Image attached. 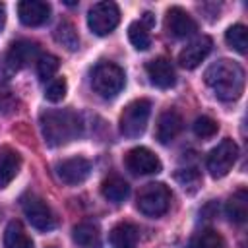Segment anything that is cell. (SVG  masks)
I'll return each instance as SVG.
<instances>
[{
    "instance_id": "11",
    "label": "cell",
    "mask_w": 248,
    "mask_h": 248,
    "mask_svg": "<svg viewBox=\"0 0 248 248\" xmlns=\"http://www.w3.org/2000/svg\"><path fill=\"white\" fill-rule=\"evenodd\" d=\"M39 56H41V48L35 41L19 39V41L10 45V50L6 54V62L12 70H21V68L29 66L31 62L39 60Z\"/></svg>"
},
{
    "instance_id": "10",
    "label": "cell",
    "mask_w": 248,
    "mask_h": 248,
    "mask_svg": "<svg viewBox=\"0 0 248 248\" xmlns=\"http://www.w3.org/2000/svg\"><path fill=\"white\" fill-rule=\"evenodd\" d=\"M165 29L176 39H186L198 31V23L194 21V17L186 10H182L180 6H172L167 10Z\"/></svg>"
},
{
    "instance_id": "5",
    "label": "cell",
    "mask_w": 248,
    "mask_h": 248,
    "mask_svg": "<svg viewBox=\"0 0 248 248\" xmlns=\"http://www.w3.org/2000/svg\"><path fill=\"white\" fill-rule=\"evenodd\" d=\"M151 114V103L147 99H136L120 114V134L126 138H138L145 132Z\"/></svg>"
},
{
    "instance_id": "31",
    "label": "cell",
    "mask_w": 248,
    "mask_h": 248,
    "mask_svg": "<svg viewBox=\"0 0 248 248\" xmlns=\"http://www.w3.org/2000/svg\"><path fill=\"white\" fill-rule=\"evenodd\" d=\"M14 107H16L14 91L8 85H0V112L2 114H8V112L14 110Z\"/></svg>"
},
{
    "instance_id": "8",
    "label": "cell",
    "mask_w": 248,
    "mask_h": 248,
    "mask_svg": "<svg viewBox=\"0 0 248 248\" xmlns=\"http://www.w3.org/2000/svg\"><path fill=\"white\" fill-rule=\"evenodd\" d=\"M21 209H23V215L27 217V221L31 223V227H35L37 231L46 232V231L54 229V225H56L54 213L43 198H39L35 194L23 196L21 198Z\"/></svg>"
},
{
    "instance_id": "22",
    "label": "cell",
    "mask_w": 248,
    "mask_h": 248,
    "mask_svg": "<svg viewBox=\"0 0 248 248\" xmlns=\"http://www.w3.org/2000/svg\"><path fill=\"white\" fill-rule=\"evenodd\" d=\"M4 248H33V240L19 221L8 223L4 231Z\"/></svg>"
},
{
    "instance_id": "28",
    "label": "cell",
    "mask_w": 248,
    "mask_h": 248,
    "mask_svg": "<svg viewBox=\"0 0 248 248\" xmlns=\"http://www.w3.org/2000/svg\"><path fill=\"white\" fill-rule=\"evenodd\" d=\"M66 91H68V83L64 78H52L48 83H46V89H45V99L50 101V103H58L66 97Z\"/></svg>"
},
{
    "instance_id": "12",
    "label": "cell",
    "mask_w": 248,
    "mask_h": 248,
    "mask_svg": "<svg viewBox=\"0 0 248 248\" xmlns=\"http://www.w3.org/2000/svg\"><path fill=\"white\" fill-rule=\"evenodd\" d=\"M91 172V163L85 157H70L56 165V176L70 186L81 184Z\"/></svg>"
},
{
    "instance_id": "29",
    "label": "cell",
    "mask_w": 248,
    "mask_h": 248,
    "mask_svg": "<svg viewBox=\"0 0 248 248\" xmlns=\"http://www.w3.org/2000/svg\"><path fill=\"white\" fill-rule=\"evenodd\" d=\"M174 178L184 190H190V192H194L200 184V172L196 169H180L174 172Z\"/></svg>"
},
{
    "instance_id": "4",
    "label": "cell",
    "mask_w": 248,
    "mask_h": 248,
    "mask_svg": "<svg viewBox=\"0 0 248 248\" xmlns=\"http://www.w3.org/2000/svg\"><path fill=\"white\" fill-rule=\"evenodd\" d=\"M172 194L163 182H149L138 194V209L147 217H161L170 207Z\"/></svg>"
},
{
    "instance_id": "17",
    "label": "cell",
    "mask_w": 248,
    "mask_h": 248,
    "mask_svg": "<svg viewBox=\"0 0 248 248\" xmlns=\"http://www.w3.org/2000/svg\"><path fill=\"white\" fill-rule=\"evenodd\" d=\"M21 167V157L17 151L10 147L0 149V188H6L19 172Z\"/></svg>"
},
{
    "instance_id": "23",
    "label": "cell",
    "mask_w": 248,
    "mask_h": 248,
    "mask_svg": "<svg viewBox=\"0 0 248 248\" xmlns=\"http://www.w3.org/2000/svg\"><path fill=\"white\" fill-rule=\"evenodd\" d=\"M223 236L213 231V229H202L198 231L190 242H188V248H223Z\"/></svg>"
},
{
    "instance_id": "2",
    "label": "cell",
    "mask_w": 248,
    "mask_h": 248,
    "mask_svg": "<svg viewBox=\"0 0 248 248\" xmlns=\"http://www.w3.org/2000/svg\"><path fill=\"white\" fill-rule=\"evenodd\" d=\"M203 79L211 87L213 95L225 103L236 101L244 91V70L229 58L213 62L205 70Z\"/></svg>"
},
{
    "instance_id": "18",
    "label": "cell",
    "mask_w": 248,
    "mask_h": 248,
    "mask_svg": "<svg viewBox=\"0 0 248 248\" xmlns=\"http://www.w3.org/2000/svg\"><path fill=\"white\" fill-rule=\"evenodd\" d=\"M138 229L132 223H118L110 231V248H136Z\"/></svg>"
},
{
    "instance_id": "13",
    "label": "cell",
    "mask_w": 248,
    "mask_h": 248,
    "mask_svg": "<svg viewBox=\"0 0 248 248\" xmlns=\"http://www.w3.org/2000/svg\"><path fill=\"white\" fill-rule=\"evenodd\" d=\"M211 46H213V43H211V39L205 37V35L194 39L192 43H188V45L180 50V54H178L180 66L186 68V70H194L196 66H200V64L205 60V56L211 52Z\"/></svg>"
},
{
    "instance_id": "25",
    "label": "cell",
    "mask_w": 248,
    "mask_h": 248,
    "mask_svg": "<svg viewBox=\"0 0 248 248\" xmlns=\"http://www.w3.org/2000/svg\"><path fill=\"white\" fill-rule=\"evenodd\" d=\"M225 41L231 48H234L236 52L244 54L246 52V46H248V33H246V27L242 23H236V25H231L225 33Z\"/></svg>"
},
{
    "instance_id": "6",
    "label": "cell",
    "mask_w": 248,
    "mask_h": 248,
    "mask_svg": "<svg viewBox=\"0 0 248 248\" xmlns=\"http://www.w3.org/2000/svg\"><path fill=\"white\" fill-rule=\"evenodd\" d=\"M118 23H120V10L114 2H108V0L93 4L87 14V25L99 37L112 33Z\"/></svg>"
},
{
    "instance_id": "9",
    "label": "cell",
    "mask_w": 248,
    "mask_h": 248,
    "mask_svg": "<svg viewBox=\"0 0 248 248\" xmlns=\"http://www.w3.org/2000/svg\"><path fill=\"white\" fill-rule=\"evenodd\" d=\"M124 163L128 170H132L134 174H155V172H161V167H163L159 157L147 147L130 149L124 157Z\"/></svg>"
},
{
    "instance_id": "32",
    "label": "cell",
    "mask_w": 248,
    "mask_h": 248,
    "mask_svg": "<svg viewBox=\"0 0 248 248\" xmlns=\"http://www.w3.org/2000/svg\"><path fill=\"white\" fill-rule=\"evenodd\" d=\"M4 25H6V8H4V4H0V33L4 29Z\"/></svg>"
},
{
    "instance_id": "7",
    "label": "cell",
    "mask_w": 248,
    "mask_h": 248,
    "mask_svg": "<svg viewBox=\"0 0 248 248\" xmlns=\"http://www.w3.org/2000/svg\"><path fill=\"white\" fill-rule=\"evenodd\" d=\"M236 157H238V145L231 138H225L207 155V170H209V174L213 178H223L225 174H229V170L236 163Z\"/></svg>"
},
{
    "instance_id": "19",
    "label": "cell",
    "mask_w": 248,
    "mask_h": 248,
    "mask_svg": "<svg viewBox=\"0 0 248 248\" xmlns=\"http://www.w3.org/2000/svg\"><path fill=\"white\" fill-rule=\"evenodd\" d=\"M72 238L81 248H99L101 246V232L99 227L93 223H79L72 231Z\"/></svg>"
},
{
    "instance_id": "27",
    "label": "cell",
    "mask_w": 248,
    "mask_h": 248,
    "mask_svg": "<svg viewBox=\"0 0 248 248\" xmlns=\"http://www.w3.org/2000/svg\"><path fill=\"white\" fill-rule=\"evenodd\" d=\"M58 68H60V60L54 54H43L37 60V74L43 81H50L52 76L58 72Z\"/></svg>"
},
{
    "instance_id": "3",
    "label": "cell",
    "mask_w": 248,
    "mask_h": 248,
    "mask_svg": "<svg viewBox=\"0 0 248 248\" xmlns=\"http://www.w3.org/2000/svg\"><path fill=\"white\" fill-rule=\"evenodd\" d=\"M91 85L95 93H99L105 99L116 97L124 85H126V74L124 70L114 62H101L93 68L91 74Z\"/></svg>"
},
{
    "instance_id": "30",
    "label": "cell",
    "mask_w": 248,
    "mask_h": 248,
    "mask_svg": "<svg viewBox=\"0 0 248 248\" xmlns=\"http://www.w3.org/2000/svg\"><path fill=\"white\" fill-rule=\"evenodd\" d=\"M217 130H219V124L209 116H200L194 122V134L198 138H211L217 134Z\"/></svg>"
},
{
    "instance_id": "16",
    "label": "cell",
    "mask_w": 248,
    "mask_h": 248,
    "mask_svg": "<svg viewBox=\"0 0 248 248\" xmlns=\"http://www.w3.org/2000/svg\"><path fill=\"white\" fill-rule=\"evenodd\" d=\"M182 124H184L182 116L174 108H169V110L161 112V116L157 120V130H155L157 140L161 143H170L182 132Z\"/></svg>"
},
{
    "instance_id": "24",
    "label": "cell",
    "mask_w": 248,
    "mask_h": 248,
    "mask_svg": "<svg viewBox=\"0 0 248 248\" xmlns=\"http://www.w3.org/2000/svg\"><path fill=\"white\" fill-rule=\"evenodd\" d=\"M128 39L138 50H147L151 46V35L149 29L141 21H132L128 27Z\"/></svg>"
},
{
    "instance_id": "1",
    "label": "cell",
    "mask_w": 248,
    "mask_h": 248,
    "mask_svg": "<svg viewBox=\"0 0 248 248\" xmlns=\"http://www.w3.org/2000/svg\"><path fill=\"white\" fill-rule=\"evenodd\" d=\"M43 138L48 145L60 147L74 140H78L83 132L81 118L72 108H50L41 112L39 116Z\"/></svg>"
},
{
    "instance_id": "15",
    "label": "cell",
    "mask_w": 248,
    "mask_h": 248,
    "mask_svg": "<svg viewBox=\"0 0 248 248\" xmlns=\"http://www.w3.org/2000/svg\"><path fill=\"white\" fill-rule=\"evenodd\" d=\"M145 70H147V76L151 79L153 85H157L159 89H169L174 85L176 81V74H174V68L170 64L169 58L165 56H159V58H153L145 64Z\"/></svg>"
},
{
    "instance_id": "26",
    "label": "cell",
    "mask_w": 248,
    "mask_h": 248,
    "mask_svg": "<svg viewBox=\"0 0 248 248\" xmlns=\"http://www.w3.org/2000/svg\"><path fill=\"white\" fill-rule=\"evenodd\" d=\"M54 39H56L62 46H66L68 50H76V48L79 46L78 31H76V27H74L70 21H62V23L56 27V31H54Z\"/></svg>"
},
{
    "instance_id": "21",
    "label": "cell",
    "mask_w": 248,
    "mask_h": 248,
    "mask_svg": "<svg viewBox=\"0 0 248 248\" xmlns=\"http://www.w3.org/2000/svg\"><path fill=\"white\" fill-rule=\"evenodd\" d=\"M227 217L232 221V223H244L246 217H248V192L244 188L236 190L229 202H227Z\"/></svg>"
},
{
    "instance_id": "14",
    "label": "cell",
    "mask_w": 248,
    "mask_h": 248,
    "mask_svg": "<svg viewBox=\"0 0 248 248\" xmlns=\"http://www.w3.org/2000/svg\"><path fill=\"white\" fill-rule=\"evenodd\" d=\"M17 16L23 25L27 27H39L43 25L50 16V4L43 0H23L17 4Z\"/></svg>"
},
{
    "instance_id": "20",
    "label": "cell",
    "mask_w": 248,
    "mask_h": 248,
    "mask_svg": "<svg viewBox=\"0 0 248 248\" xmlns=\"http://www.w3.org/2000/svg\"><path fill=\"white\" fill-rule=\"evenodd\" d=\"M101 194H103L108 202L120 203V202H124V200L128 198L130 186H128V182H126L124 178H120V176H116V174H110V176H107V178L103 180V184H101Z\"/></svg>"
}]
</instances>
